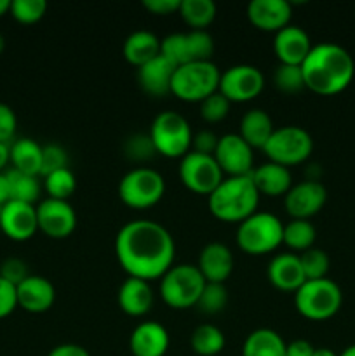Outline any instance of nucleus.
<instances>
[{"mask_svg": "<svg viewBox=\"0 0 355 356\" xmlns=\"http://www.w3.org/2000/svg\"><path fill=\"white\" fill-rule=\"evenodd\" d=\"M115 256L127 277L145 282L160 280L174 266L176 243L160 222L134 219L118 229Z\"/></svg>", "mask_w": 355, "mask_h": 356, "instance_id": "1", "label": "nucleus"}, {"mask_svg": "<svg viewBox=\"0 0 355 356\" xmlns=\"http://www.w3.org/2000/svg\"><path fill=\"white\" fill-rule=\"evenodd\" d=\"M305 87L320 96H333L350 86L355 73L350 52L333 42L313 45L301 65Z\"/></svg>", "mask_w": 355, "mask_h": 356, "instance_id": "2", "label": "nucleus"}, {"mask_svg": "<svg viewBox=\"0 0 355 356\" xmlns=\"http://www.w3.org/2000/svg\"><path fill=\"white\" fill-rule=\"evenodd\" d=\"M260 197L251 176L226 177L207 197L209 211L223 222H242L258 212Z\"/></svg>", "mask_w": 355, "mask_h": 356, "instance_id": "3", "label": "nucleus"}, {"mask_svg": "<svg viewBox=\"0 0 355 356\" xmlns=\"http://www.w3.org/2000/svg\"><path fill=\"white\" fill-rule=\"evenodd\" d=\"M284 225L271 212H254L237 228V245L249 256H265L282 245Z\"/></svg>", "mask_w": 355, "mask_h": 356, "instance_id": "4", "label": "nucleus"}, {"mask_svg": "<svg viewBox=\"0 0 355 356\" xmlns=\"http://www.w3.org/2000/svg\"><path fill=\"white\" fill-rule=\"evenodd\" d=\"M221 72L212 61L188 63L178 66L173 76L171 94L187 103H202L205 97L218 92Z\"/></svg>", "mask_w": 355, "mask_h": 356, "instance_id": "5", "label": "nucleus"}, {"mask_svg": "<svg viewBox=\"0 0 355 356\" xmlns=\"http://www.w3.org/2000/svg\"><path fill=\"white\" fill-rule=\"evenodd\" d=\"M343 302V294L336 282L329 278L306 280L294 292V306L298 313L313 322H322L338 313Z\"/></svg>", "mask_w": 355, "mask_h": 356, "instance_id": "6", "label": "nucleus"}, {"mask_svg": "<svg viewBox=\"0 0 355 356\" xmlns=\"http://www.w3.org/2000/svg\"><path fill=\"white\" fill-rule=\"evenodd\" d=\"M205 284L207 282L202 277L197 266L174 264L160 278V298L173 309L194 308V306H197Z\"/></svg>", "mask_w": 355, "mask_h": 356, "instance_id": "7", "label": "nucleus"}, {"mask_svg": "<svg viewBox=\"0 0 355 356\" xmlns=\"http://www.w3.org/2000/svg\"><path fill=\"white\" fill-rule=\"evenodd\" d=\"M150 138L155 152L167 159H183L191 152L194 134L190 124L178 111H162L157 115L150 127Z\"/></svg>", "mask_w": 355, "mask_h": 356, "instance_id": "8", "label": "nucleus"}, {"mask_svg": "<svg viewBox=\"0 0 355 356\" xmlns=\"http://www.w3.org/2000/svg\"><path fill=\"white\" fill-rule=\"evenodd\" d=\"M166 193L162 174L150 167H136L129 170L118 183V197L127 207L150 209L159 204Z\"/></svg>", "mask_w": 355, "mask_h": 356, "instance_id": "9", "label": "nucleus"}, {"mask_svg": "<svg viewBox=\"0 0 355 356\" xmlns=\"http://www.w3.org/2000/svg\"><path fill=\"white\" fill-rule=\"evenodd\" d=\"M263 152L268 156V162L278 163L289 169L308 160L313 152V139L305 129L298 125L275 127Z\"/></svg>", "mask_w": 355, "mask_h": 356, "instance_id": "10", "label": "nucleus"}, {"mask_svg": "<svg viewBox=\"0 0 355 356\" xmlns=\"http://www.w3.org/2000/svg\"><path fill=\"white\" fill-rule=\"evenodd\" d=\"M180 179L194 193L209 197L225 177L214 155L188 152L180 162Z\"/></svg>", "mask_w": 355, "mask_h": 356, "instance_id": "11", "label": "nucleus"}, {"mask_svg": "<svg viewBox=\"0 0 355 356\" xmlns=\"http://www.w3.org/2000/svg\"><path fill=\"white\" fill-rule=\"evenodd\" d=\"M265 87V76L260 68L253 65H235L221 73L219 92L230 103H247L261 94Z\"/></svg>", "mask_w": 355, "mask_h": 356, "instance_id": "12", "label": "nucleus"}, {"mask_svg": "<svg viewBox=\"0 0 355 356\" xmlns=\"http://www.w3.org/2000/svg\"><path fill=\"white\" fill-rule=\"evenodd\" d=\"M38 232L52 240L68 238L77 228V212L68 200L45 198L37 205Z\"/></svg>", "mask_w": 355, "mask_h": 356, "instance_id": "13", "label": "nucleus"}, {"mask_svg": "<svg viewBox=\"0 0 355 356\" xmlns=\"http://www.w3.org/2000/svg\"><path fill=\"white\" fill-rule=\"evenodd\" d=\"M214 159L223 174H228V177L251 176L254 169L253 148L239 134L221 136Z\"/></svg>", "mask_w": 355, "mask_h": 356, "instance_id": "14", "label": "nucleus"}, {"mask_svg": "<svg viewBox=\"0 0 355 356\" xmlns=\"http://www.w3.org/2000/svg\"><path fill=\"white\" fill-rule=\"evenodd\" d=\"M327 200V191L319 181H301L292 184L291 190L284 197L285 212L292 219H306L319 214Z\"/></svg>", "mask_w": 355, "mask_h": 356, "instance_id": "15", "label": "nucleus"}, {"mask_svg": "<svg viewBox=\"0 0 355 356\" xmlns=\"http://www.w3.org/2000/svg\"><path fill=\"white\" fill-rule=\"evenodd\" d=\"M0 229L14 242H26L38 232L37 207L24 202H7L0 212Z\"/></svg>", "mask_w": 355, "mask_h": 356, "instance_id": "16", "label": "nucleus"}, {"mask_svg": "<svg viewBox=\"0 0 355 356\" xmlns=\"http://www.w3.org/2000/svg\"><path fill=\"white\" fill-rule=\"evenodd\" d=\"M251 24L261 31H281L289 26L292 17L291 3L285 0H253L247 6Z\"/></svg>", "mask_w": 355, "mask_h": 356, "instance_id": "17", "label": "nucleus"}, {"mask_svg": "<svg viewBox=\"0 0 355 356\" xmlns=\"http://www.w3.org/2000/svg\"><path fill=\"white\" fill-rule=\"evenodd\" d=\"M313 45L310 44V37L303 28L289 24L275 33L274 51L278 63L282 65L301 66L306 56L310 54Z\"/></svg>", "mask_w": 355, "mask_h": 356, "instance_id": "18", "label": "nucleus"}, {"mask_svg": "<svg viewBox=\"0 0 355 356\" xmlns=\"http://www.w3.org/2000/svg\"><path fill=\"white\" fill-rule=\"evenodd\" d=\"M233 254L228 245L219 242L207 243L198 254V271L209 284H225L233 273Z\"/></svg>", "mask_w": 355, "mask_h": 356, "instance_id": "19", "label": "nucleus"}, {"mask_svg": "<svg viewBox=\"0 0 355 356\" xmlns=\"http://www.w3.org/2000/svg\"><path fill=\"white\" fill-rule=\"evenodd\" d=\"M17 306L28 313H45L54 306L56 289L51 280L30 275L16 287Z\"/></svg>", "mask_w": 355, "mask_h": 356, "instance_id": "20", "label": "nucleus"}, {"mask_svg": "<svg viewBox=\"0 0 355 356\" xmlns=\"http://www.w3.org/2000/svg\"><path fill=\"white\" fill-rule=\"evenodd\" d=\"M169 332L157 322H143L129 337L132 356H164L169 350Z\"/></svg>", "mask_w": 355, "mask_h": 356, "instance_id": "21", "label": "nucleus"}, {"mask_svg": "<svg viewBox=\"0 0 355 356\" xmlns=\"http://www.w3.org/2000/svg\"><path fill=\"white\" fill-rule=\"evenodd\" d=\"M267 277L275 289L282 292H292V294L306 282L299 256L292 252L275 256L268 264Z\"/></svg>", "mask_w": 355, "mask_h": 356, "instance_id": "22", "label": "nucleus"}, {"mask_svg": "<svg viewBox=\"0 0 355 356\" xmlns=\"http://www.w3.org/2000/svg\"><path fill=\"white\" fill-rule=\"evenodd\" d=\"M174 72H176V66L160 54L145 66L138 68V82L146 94L162 97L171 94Z\"/></svg>", "mask_w": 355, "mask_h": 356, "instance_id": "23", "label": "nucleus"}, {"mask_svg": "<svg viewBox=\"0 0 355 356\" xmlns=\"http://www.w3.org/2000/svg\"><path fill=\"white\" fill-rule=\"evenodd\" d=\"M118 308L129 316H145L153 306V291L150 282L139 278H125L118 287Z\"/></svg>", "mask_w": 355, "mask_h": 356, "instance_id": "24", "label": "nucleus"}, {"mask_svg": "<svg viewBox=\"0 0 355 356\" xmlns=\"http://www.w3.org/2000/svg\"><path fill=\"white\" fill-rule=\"evenodd\" d=\"M258 193L265 197H285L292 188V174L287 167L278 163L267 162L260 167H254L251 172Z\"/></svg>", "mask_w": 355, "mask_h": 356, "instance_id": "25", "label": "nucleus"}, {"mask_svg": "<svg viewBox=\"0 0 355 356\" xmlns=\"http://www.w3.org/2000/svg\"><path fill=\"white\" fill-rule=\"evenodd\" d=\"M122 52L129 65L141 68L160 56V38L148 30H136L125 38Z\"/></svg>", "mask_w": 355, "mask_h": 356, "instance_id": "26", "label": "nucleus"}, {"mask_svg": "<svg viewBox=\"0 0 355 356\" xmlns=\"http://www.w3.org/2000/svg\"><path fill=\"white\" fill-rule=\"evenodd\" d=\"M275 131V125L271 122L270 115L265 110L254 108L244 113L242 120H240V132L239 136L251 146V148L263 149L268 139L271 138Z\"/></svg>", "mask_w": 355, "mask_h": 356, "instance_id": "27", "label": "nucleus"}, {"mask_svg": "<svg viewBox=\"0 0 355 356\" xmlns=\"http://www.w3.org/2000/svg\"><path fill=\"white\" fill-rule=\"evenodd\" d=\"M10 163L13 169L23 174L40 177L42 146L31 138H21L10 145Z\"/></svg>", "mask_w": 355, "mask_h": 356, "instance_id": "28", "label": "nucleus"}, {"mask_svg": "<svg viewBox=\"0 0 355 356\" xmlns=\"http://www.w3.org/2000/svg\"><path fill=\"white\" fill-rule=\"evenodd\" d=\"M287 343L271 329H256L246 337L242 356H285Z\"/></svg>", "mask_w": 355, "mask_h": 356, "instance_id": "29", "label": "nucleus"}, {"mask_svg": "<svg viewBox=\"0 0 355 356\" xmlns=\"http://www.w3.org/2000/svg\"><path fill=\"white\" fill-rule=\"evenodd\" d=\"M225 334L211 323H202L190 337L191 350L200 356H216L225 350Z\"/></svg>", "mask_w": 355, "mask_h": 356, "instance_id": "30", "label": "nucleus"}, {"mask_svg": "<svg viewBox=\"0 0 355 356\" xmlns=\"http://www.w3.org/2000/svg\"><path fill=\"white\" fill-rule=\"evenodd\" d=\"M216 13L212 0H181L180 16L191 30H205L214 21Z\"/></svg>", "mask_w": 355, "mask_h": 356, "instance_id": "31", "label": "nucleus"}, {"mask_svg": "<svg viewBox=\"0 0 355 356\" xmlns=\"http://www.w3.org/2000/svg\"><path fill=\"white\" fill-rule=\"evenodd\" d=\"M6 176L9 179L10 186V200L24 202V204L35 205L42 191V184L37 176L23 174L16 169L6 170Z\"/></svg>", "mask_w": 355, "mask_h": 356, "instance_id": "32", "label": "nucleus"}, {"mask_svg": "<svg viewBox=\"0 0 355 356\" xmlns=\"http://www.w3.org/2000/svg\"><path fill=\"white\" fill-rule=\"evenodd\" d=\"M317 229L306 219H291L287 225H284V236H282V243L287 245L289 249L298 250V252H305V250L312 249L313 242H315Z\"/></svg>", "mask_w": 355, "mask_h": 356, "instance_id": "33", "label": "nucleus"}, {"mask_svg": "<svg viewBox=\"0 0 355 356\" xmlns=\"http://www.w3.org/2000/svg\"><path fill=\"white\" fill-rule=\"evenodd\" d=\"M44 188L47 198H54V200H68L77 190V179L73 176L72 170L59 169L56 172L47 174L44 177Z\"/></svg>", "mask_w": 355, "mask_h": 356, "instance_id": "34", "label": "nucleus"}, {"mask_svg": "<svg viewBox=\"0 0 355 356\" xmlns=\"http://www.w3.org/2000/svg\"><path fill=\"white\" fill-rule=\"evenodd\" d=\"M188 63L211 61L214 54V40L205 30H191L184 33Z\"/></svg>", "mask_w": 355, "mask_h": 356, "instance_id": "35", "label": "nucleus"}, {"mask_svg": "<svg viewBox=\"0 0 355 356\" xmlns=\"http://www.w3.org/2000/svg\"><path fill=\"white\" fill-rule=\"evenodd\" d=\"M274 86L284 94H296L299 90L306 89L301 66L278 63V66L274 72Z\"/></svg>", "mask_w": 355, "mask_h": 356, "instance_id": "36", "label": "nucleus"}, {"mask_svg": "<svg viewBox=\"0 0 355 356\" xmlns=\"http://www.w3.org/2000/svg\"><path fill=\"white\" fill-rule=\"evenodd\" d=\"M299 263H301L306 280H320V278H326L331 264L329 256L322 249H317V247H312V249L299 254Z\"/></svg>", "mask_w": 355, "mask_h": 356, "instance_id": "37", "label": "nucleus"}, {"mask_svg": "<svg viewBox=\"0 0 355 356\" xmlns=\"http://www.w3.org/2000/svg\"><path fill=\"white\" fill-rule=\"evenodd\" d=\"M226 302H228V292H226L225 284L207 282L197 301V308L205 315H216L226 308Z\"/></svg>", "mask_w": 355, "mask_h": 356, "instance_id": "38", "label": "nucleus"}, {"mask_svg": "<svg viewBox=\"0 0 355 356\" xmlns=\"http://www.w3.org/2000/svg\"><path fill=\"white\" fill-rule=\"evenodd\" d=\"M47 10L45 0H13L10 2V16L21 24H33L44 17Z\"/></svg>", "mask_w": 355, "mask_h": 356, "instance_id": "39", "label": "nucleus"}, {"mask_svg": "<svg viewBox=\"0 0 355 356\" xmlns=\"http://www.w3.org/2000/svg\"><path fill=\"white\" fill-rule=\"evenodd\" d=\"M230 106H232V103L218 90L200 103V117L209 124H216V122L225 120Z\"/></svg>", "mask_w": 355, "mask_h": 356, "instance_id": "40", "label": "nucleus"}, {"mask_svg": "<svg viewBox=\"0 0 355 356\" xmlns=\"http://www.w3.org/2000/svg\"><path fill=\"white\" fill-rule=\"evenodd\" d=\"M125 155L134 162H145L157 155L155 146H153L150 134H134L125 141Z\"/></svg>", "mask_w": 355, "mask_h": 356, "instance_id": "41", "label": "nucleus"}, {"mask_svg": "<svg viewBox=\"0 0 355 356\" xmlns=\"http://www.w3.org/2000/svg\"><path fill=\"white\" fill-rule=\"evenodd\" d=\"M66 167H68V153H66V149L63 146H42V177H45L51 172H56L59 169H66Z\"/></svg>", "mask_w": 355, "mask_h": 356, "instance_id": "42", "label": "nucleus"}, {"mask_svg": "<svg viewBox=\"0 0 355 356\" xmlns=\"http://www.w3.org/2000/svg\"><path fill=\"white\" fill-rule=\"evenodd\" d=\"M0 277L13 285H19L24 278L30 277L26 263L19 257H7L6 261L0 263Z\"/></svg>", "mask_w": 355, "mask_h": 356, "instance_id": "43", "label": "nucleus"}, {"mask_svg": "<svg viewBox=\"0 0 355 356\" xmlns=\"http://www.w3.org/2000/svg\"><path fill=\"white\" fill-rule=\"evenodd\" d=\"M17 129V117L13 108L6 103H0V143L10 145Z\"/></svg>", "mask_w": 355, "mask_h": 356, "instance_id": "44", "label": "nucleus"}, {"mask_svg": "<svg viewBox=\"0 0 355 356\" xmlns=\"http://www.w3.org/2000/svg\"><path fill=\"white\" fill-rule=\"evenodd\" d=\"M17 308L16 285L9 284L0 277V320L7 318Z\"/></svg>", "mask_w": 355, "mask_h": 356, "instance_id": "45", "label": "nucleus"}, {"mask_svg": "<svg viewBox=\"0 0 355 356\" xmlns=\"http://www.w3.org/2000/svg\"><path fill=\"white\" fill-rule=\"evenodd\" d=\"M219 138L212 131H200L198 134L194 136L191 141V152L204 153V155H214L216 148H218Z\"/></svg>", "mask_w": 355, "mask_h": 356, "instance_id": "46", "label": "nucleus"}, {"mask_svg": "<svg viewBox=\"0 0 355 356\" xmlns=\"http://www.w3.org/2000/svg\"><path fill=\"white\" fill-rule=\"evenodd\" d=\"M181 0H143V7L157 16H169L180 13Z\"/></svg>", "mask_w": 355, "mask_h": 356, "instance_id": "47", "label": "nucleus"}, {"mask_svg": "<svg viewBox=\"0 0 355 356\" xmlns=\"http://www.w3.org/2000/svg\"><path fill=\"white\" fill-rule=\"evenodd\" d=\"M47 356H90V355L89 351H87L84 346H80V344L66 343V344H59V346L52 348Z\"/></svg>", "mask_w": 355, "mask_h": 356, "instance_id": "48", "label": "nucleus"}, {"mask_svg": "<svg viewBox=\"0 0 355 356\" xmlns=\"http://www.w3.org/2000/svg\"><path fill=\"white\" fill-rule=\"evenodd\" d=\"M315 348L305 339H296L292 343L287 344V350H285V356H313Z\"/></svg>", "mask_w": 355, "mask_h": 356, "instance_id": "49", "label": "nucleus"}, {"mask_svg": "<svg viewBox=\"0 0 355 356\" xmlns=\"http://www.w3.org/2000/svg\"><path fill=\"white\" fill-rule=\"evenodd\" d=\"M10 202V186L6 172H0V207Z\"/></svg>", "mask_w": 355, "mask_h": 356, "instance_id": "50", "label": "nucleus"}, {"mask_svg": "<svg viewBox=\"0 0 355 356\" xmlns=\"http://www.w3.org/2000/svg\"><path fill=\"white\" fill-rule=\"evenodd\" d=\"M9 162H10V145L0 143V172H3V169H6Z\"/></svg>", "mask_w": 355, "mask_h": 356, "instance_id": "51", "label": "nucleus"}, {"mask_svg": "<svg viewBox=\"0 0 355 356\" xmlns=\"http://www.w3.org/2000/svg\"><path fill=\"white\" fill-rule=\"evenodd\" d=\"M313 356H338V355L334 353L333 350H329V348H315Z\"/></svg>", "mask_w": 355, "mask_h": 356, "instance_id": "52", "label": "nucleus"}, {"mask_svg": "<svg viewBox=\"0 0 355 356\" xmlns=\"http://www.w3.org/2000/svg\"><path fill=\"white\" fill-rule=\"evenodd\" d=\"M10 2L13 0H0V17L3 16V14H7L10 10Z\"/></svg>", "mask_w": 355, "mask_h": 356, "instance_id": "53", "label": "nucleus"}, {"mask_svg": "<svg viewBox=\"0 0 355 356\" xmlns=\"http://www.w3.org/2000/svg\"><path fill=\"white\" fill-rule=\"evenodd\" d=\"M340 356H355V344H352V346H348L347 350L343 351Z\"/></svg>", "mask_w": 355, "mask_h": 356, "instance_id": "54", "label": "nucleus"}, {"mask_svg": "<svg viewBox=\"0 0 355 356\" xmlns=\"http://www.w3.org/2000/svg\"><path fill=\"white\" fill-rule=\"evenodd\" d=\"M3 49H6V38H3V35L0 33V54L3 52Z\"/></svg>", "mask_w": 355, "mask_h": 356, "instance_id": "55", "label": "nucleus"}, {"mask_svg": "<svg viewBox=\"0 0 355 356\" xmlns=\"http://www.w3.org/2000/svg\"><path fill=\"white\" fill-rule=\"evenodd\" d=\"M0 212H2V207H0Z\"/></svg>", "mask_w": 355, "mask_h": 356, "instance_id": "56", "label": "nucleus"}]
</instances>
